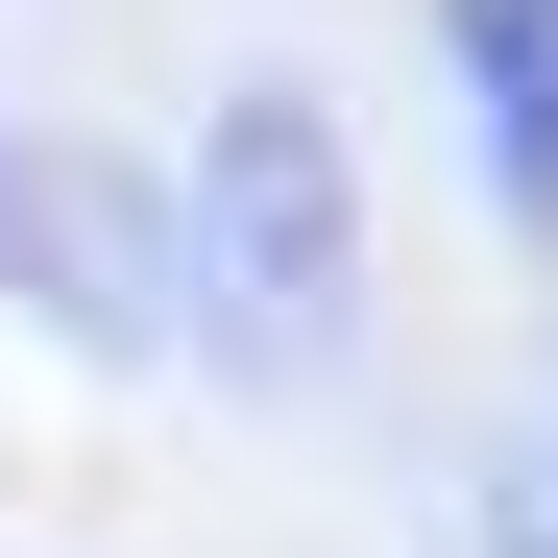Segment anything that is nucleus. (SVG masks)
<instances>
[{
    "instance_id": "obj_1",
    "label": "nucleus",
    "mask_w": 558,
    "mask_h": 558,
    "mask_svg": "<svg viewBox=\"0 0 558 558\" xmlns=\"http://www.w3.org/2000/svg\"><path fill=\"white\" fill-rule=\"evenodd\" d=\"M170 340H195L219 389H267V413H316L364 364V122L292 49L219 73L195 146H170Z\"/></svg>"
},
{
    "instance_id": "obj_2",
    "label": "nucleus",
    "mask_w": 558,
    "mask_h": 558,
    "mask_svg": "<svg viewBox=\"0 0 558 558\" xmlns=\"http://www.w3.org/2000/svg\"><path fill=\"white\" fill-rule=\"evenodd\" d=\"M49 292L73 364H146L170 340V170H25V243H0Z\"/></svg>"
},
{
    "instance_id": "obj_3",
    "label": "nucleus",
    "mask_w": 558,
    "mask_h": 558,
    "mask_svg": "<svg viewBox=\"0 0 558 558\" xmlns=\"http://www.w3.org/2000/svg\"><path fill=\"white\" fill-rule=\"evenodd\" d=\"M437 73H461V170H486L510 267H558V0H437Z\"/></svg>"
},
{
    "instance_id": "obj_4",
    "label": "nucleus",
    "mask_w": 558,
    "mask_h": 558,
    "mask_svg": "<svg viewBox=\"0 0 558 558\" xmlns=\"http://www.w3.org/2000/svg\"><path fill=\"white\" fill-rule=\"evenodd\" d=\"M486 558H558V413H510V461H486Z\"/></svg>"
},
{
    "instance_id": "obj_5",
    "label": "nucleus",
    "mask_w": 558,
    "mask_h": 558,
    "mask_svg": "<svg viewBox=\"0 0 558 558\" xmlns=\"http://www.w3.org/2000/svg\"><path fill=\"white\" fill-rule=\"evenodd\" d=\"M0 243H25V122H0Z\"/></svg>"
}]
</instances>
